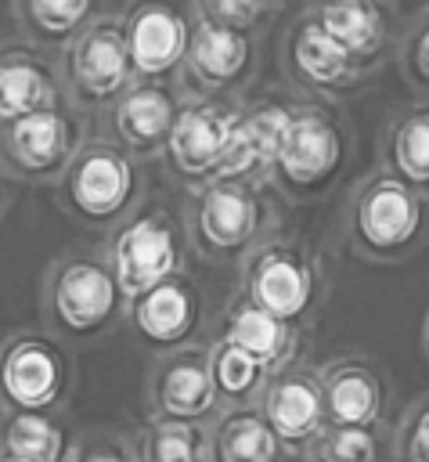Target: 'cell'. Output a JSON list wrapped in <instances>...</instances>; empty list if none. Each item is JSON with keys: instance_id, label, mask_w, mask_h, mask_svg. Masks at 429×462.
<instances>
[{"instance_id": "cell-23", "label": "cell", "mask_w": 429, "mask_h": 462, "mask_svg": "<svg viewBox=\"0 0 429 462\" xmlns=\"http://www.w3.org/2000/svg\"><path fill=\"white\" fill-rule=\"evenodd\" d=\"M220 336H227L242 350H249L270 372H281V368L296 365V354H299V328L281 321L278 314L263 310L245 292H238L224 307V332Z\"/></svg>"}, {"instance_id": "cell-39", "label": "cell", "mask_w": 429, "mask_h": 462, "mask_svg": "<svg viewBox=\"0 0 429 462\" xmlns=\"http://www.w3.org/2000/svg\"><path fill=\"white\" fill-rule=\"evenodd\" d=\"M4 415H7V408H4V397H0V419H4Z\"/></svg>"}, {"instance_id": "cell-13", "label": "cell", "mask_w": 429, "mask_h": 462, "mask_svg": "<svg viewBox=\"0 0 429 462\" xmlns=\"http://www.w3.org/2000/svg\"><path fill=\"white\" fill-rule=\"evenodd\" d=\"M260 65V32L231 29L213 18L195 14V36L187 58L177 72L184 101L202 97H242Z\"/></svg>"}, {"instance_id": "cell-1", "label": "cell", "mask_w": 429, "mask_h": 462, "mask_svg": "<svg viewBox=\"0 0 429 462\" xmlns=\"http://www.w3.org/2000/svg\"><path fill=\"white\" fill-rule=\"evenodd\" d=\"M429 235V202L389 170L357 177L342 202V238L368 263H404Z\"/></svg>"}, {"instance_id": "cell-8", "label": "cell", "mask_w": 429, "mask_h": 462, "mask_svg": "<svg viewBox=\"0 0 429 462\" xmlns=\"http://www.w3.org/2000/svg\"><path fill=\"white\" fill-rule=\"evenodd\" d=\"M76 386L65 343L47 328H18L0 343V397L7 411L61 415Z\"/></svg>"}, {"instance_id": "cell-25", "label": "cell", "mask_w": 429, "mask_h": 462, "mask_svg": "<svg viewBox=\"0 0 429 462\" xmlns=\"http://www.w3.org/2000/svg\"><path fill=\"white\" fill-rule=\"evenodd\" d=\"M285 448L260 408H224L205 426V462H285Z\"/></svg>"}, {"instance_id": "cell-27", "label": "cell", "mask_w": 429, "mask_h": 462, "mask_svg": "<svg viewBox=\"0 0 429 462\" xmlns=\"http://www.w3.org/2000/svg\"><path fill=\"white\" fill-rule=\"evenodd\" d=\"M76 437L61 415L7 411L0 419V458H32V462H68Z\"/></svg>"}, {"instance_id": "cell-35", "label": "cell", "mask_w": 429, "mask_h": 462, "mask_svg": "<svg viewBox=\"0 0 429 462\" xmlns=\"http://www.w3.org/2000/svg\"><path fill=\"white\" fill-rule=\"evenodd\" d=\"M14 180L7 177V170L0 166V220L7 217V209H11V195H14V188H11Z\"/></svg>"}, {"instance_id": "cell-38", "label": "cell", "mask_w": 429, "mask_h": 462, "mask_svg": "<svg viewBox=\"0 0 429 462\" xmlns=\"http://www.w3.org/2000/svg\"><path fill=\"white\" fill-rule=\"evenodd\" d=\"M0 462H32V458H0Z\"/></svg>"}, {"instance_id": "cell-3", "label": "cell", "mask_w": 429, "mask_h": 462, "mask_svg": "<svg viewBox=\"0 0 429 462\" xmlns=\"http://www.w3.org/2000/svg\"><path fill=\"white\" fill-rule=\"evenodd\" d=\"M184 227L191 249L209 263H242L263 238L278 235V206L249 180L216 177L187 191Z\"/></svg>"}, {"instance_id": "cell-12", "label": "cell", "mask_w": 429, "mask_h": 462, "mask_svg": "<svg viewBox=\"0 0 429 462\" xmlns=\"http://www.w3.org/2000/svg\"><path fill=\"white\" fill-rule=\"evenodd\" d=\"M87 137V116L65 101L4 126L0 166L14 184H58Z\"/></svg>"}, {"instance_id": "cell-2", "label": "cell", "mask_w": 429, "mask_h": 462, "mask_svg": "<svg viewBox=\"0 0 429 462\" xmlns=\"http://www.w3.org/2000/svg\"><path fill=\"white\" fill-rule=\"evenodd\" d=\"M43 328L61 343H97L126 318V296L101 249H68L54 256L40 285Z\"/></svg>"}, {"instance_id": "cell-16", "label": "cell", "mask_w": 429, "mask_h": 462, "mask_svg": "<svg viewBox=\"0 0 429 462\" xmlns=\"http://www.w3.org/2000/svg\"><path fill=\"white\" fill-rule=\"evenodd\" d=\"M148 415L184 426H213L224 415L209 375V346H180L151 361L148 372Z\"/></svg>"}, {"instance_id": "cell-36", "label": "cell", "mask_w": 429, "mask_h": 462, "mask_svg": "<svg viewBox=\"0 0 429 462\" xmlns=\"http://www.w3.org/2000/svg\"><path fill=\"white\" fill-rule=\"evenodd\" d=\"M422 350H425V357H429V310H425V328H422Z\"/></svg>"}, {"instance_id": "cell-30", "label": "cell", "mask_w": 429, "mask_h": 462, "mask_svg": "<svg viewBox=\"0 0 429 462\" xmlns=\"http://www.w3.org/2000/svg\"><path fill=\"white\" fill-rule=\"evenodd\" d=\"M393 433L386 426H328L321 437L314 462H382Z\"/></svg>"}, {"instance_id": "cell-28", "label": "cell", "mask_w": 429, "mask_h": 462, "mask_svg": "<svg viewBox=\"0 0 429 462\" xmlns=\"http://www.w3.org/2000/svg\"><path fill=\"white\" fill-rule=\"evenodd\" d=\"M209 375L224 408H256L274 372L227 336H216L209 343Z\"/></svg>"}, {"instance_id": "cell-14", "label": "cell", "mask_w": 429, "mask_h": 462, "mask_svg": "<svg viewBox=\"0 0 429 462\" xmlns=\"http://www.w3.org/2000/svg\"><path fill=\"white\" fill-rule=\"evenodd\" d=\"M119 22L137 79H177L195 36L191 0H126Z\"/></svg>"}, {"instance_id": "cell-22", "label": "cell", "mask_w": 429, "mask_h": 462, "mask_svg": "<svg viewBox=\"0 0 429 462\" xmlns=\"http://www.w3.org/2000/svg\"><path fill=\"white\" fill-rule=\"evenodd\" d=\"M292 105L296 97H263V101H245V116L227 159L231 180H249L256 188H267L274 180V166L292 123Z\"/></svg>"}, {"instance_id": "cell-15", "label": "cell", "mask_w": 429, "mask_h": 462, "mask_svg": "<svg viewBox=\"0 0 429 462\" xmlns=\"http://www.w3.org/2000/svg\"><path fill=\"white\" fill-rule=\"evenodd\" d=\"M260 415L281 440L288 458L314 462V451L321 437L328 433V411H324V390H321V368L314 365H288L270 375L263 397H260Z\"/></svg>"}, {"instance_id": "cell-31", "label": "cell", "mask_w": 429, "mask_h": 462, "mask_svg": "<svg viewBox=\"0 0 429 462\" xmlns=\"http://www.w3.org/2000/svg\"><path fill=\"white\" fill-rule=\"evenodd\" d=\"M397 65H400V76L404 83L422 97L429 101V4L411 18V25L400 32V43H397Z\"/></svg>"}, {"instance_id": "cell-10", "label": "cell", "mask_w": 429, "mask_h": 462, "mask_svg": "<svg viewBox=\"0 0 429 462\" xmlns=\"http://www.w3.org/2000/svg\"><path fill=\"white\" fill-rule=\"evenodd\" d=\"M242 116H245V97L184 101V108L169 130V141L162 148L166 177L187 191L224 177Z\"/></svg>"}, {"instance_id": "cell-6", "label": "cell", "mask_w": 429, "mask_h": 462, "mask_svg": "<svg viewBox=\"0 0 429 462\" xmlns=\"http://www.w3.org/2000/svg\"><path fill=\"white\" fill-rule=\"evenodd\" d=\"M101 253L130 303L137 292L173 274H184L191 242H187V227L180 213H173L159 199H144L130 217H123L108 231Z\"/></svg>"}, {"instance_id": "cell-17", "label": "cell", "mask_w": 429, "mask_h": 462, "mask_svg": "<svg viewBox=\"0 0 429 462\" xmlns=\"http://www.w3.org/2000/svg\"><path fill=\"white\" fill-rule=\"evenodd\" d=\"M180 108L184 94L173 79H137L101 116V130L108 141H115L137 162H144L151 155H162Z\"/></svg>"}, {"instance_id": "cell-34", "label": "cell", "mask_w": 429, "mask_h": 462, "mask_svg": "<svg viewBox=\"0 0 429 462\" xmlns=\"http://www.w3.org/2000/svg\"><path fill=\"white\" fill-rule=\"evenodd\" d=\"M68 462H137L133 440L115 430H90L76 437Z\"/></svg>"}, {"instance_id": "cell-19", "label": "cell", "mask_w": 429, "mask_h": 462, "mask_svg": "<svg viewBox=\"0 0 429 462\" xmlns=\"http://www.w3.org/2000/svg\"><path fill=\"white\" fill-rule=\"evenodd\" d=\"M303 11L371 76L397 54L400 14L393 0H303Z\"/></svg>"}, {"instance_id": "cell-9", "label": "cell", "mask_w": 429, "mask_h": 462, "mask_svg": "<svg viewBox=\"0 0 429 462\" xmlns=\"http://www.w3.org/2000/svg\"><path fill=\"white\" fill-rule=\"evenodd\" d=\"M65 97L83 116H105L119 94L137 83L130 47L123 36L119 11L97 14L61 54H58Z\"/></svg>"}, {"instance_id": "cell-21", "label": "cell", "mask_w": 429, "mask_h": 462, "mask_svg": "<svg viewBox=\"0 0 429 462\" xmlns=\"http://www.w3.org/2000/svg\"><path fill=\"white\" fill-rule=\"evenodd\" d=\"M328 426H386V379L361 354H339L321 365Z\"/></svg>"}, {"instance_id": "cell-29", "label": "cell", "mask_w": 429, "mask_h": 462, "mask_svg": "<svg viewBox=\"0 0 429 462\" xmlns=\"http://www.w3.org/2000/svg\"><path fill=\"white\" fill-rule=\"evenodd\" d=\"M137 462H205V430L162 419H141L130 433Z\"/></svg>"}, {"instance_id": "cell-37", "label": "cell", "mask_w": 429, "mask_h": 462, "mask_svg": "<svg viewBox=\"0 0 429 462\" xmlns=\"http://www.w3.org/2000/svg\"><path fill=\"white\" fill-rule=\"evenodd\" d=\"M267 4H270V7H274V11H278V7H292V4H296V0H267Z\"/></svg>"}, {"instance_id": "cell-18", "label": "cell", "mask_w": 429, "mask_h": 462, "mask_svg": "<svg viewBox=\"0 0 429 462\" xmlns=\"http://www.w3.org/2000/svg\"><path fill=\"white\" fill-rule=\"evenodd\" d=\"M126 321H130L137 343L144 350H151L155 357L191 346V339L202 325V289L195 285V278L187 271L173 274V278L137 292L126 303Z\"/></svg>"}, {"instance_id": "cell-5", "label": "cell", "mask_w": 429, "mask_h": 462, "mask_svg": "<svg viewBox=\"0 0 429 462\" xmlns=\"http://www.w3.org/2000/svg\"><path fill=\"white\" fill-rule=\"evenodd\" d=\"M238 267H242L238 292H245L252 303L296 325L299 332L317 321L328 296V278L314 245L278 231L263 238Z\"/></svg>"}, {"instance_id": "cell-26", "label": "cell", "mask_w": 429, "mask_h": 462, "mask_svg": "<svg viewBox=\"0 0 429 462\" xmlns=\"http://www.w3.org/2000/svg\"><path fill=\"white\" fill-rule=\"evenodd\" d=\"M97 4L101 0H11V11L25 43L61 54L101 14Z\"/></svg>"}, {"instance_id": "cell-7", "label": "cell", "mask_w": 429, "mask_h": 462, "mask_svg": "<svg viewBox=\"0 0 429 462\" xmlns=\"http://www.w3.org/2000/svg\"><path fill=\"white\" fill-rule=\"evenodd\" d=\"M346 159H350L346 119H339V112L324 101L296 97L292 123L270 184H278V191L292 202H314L335 188Z\"/></svg>"}, {"instance_id": "cell-32", "label": "cell", "mask_w": 429, "mask_h": 462, "mask_svg": "<svg viewBox=\"0 0 429 462\" xmlns=\"http://www.w3.org/2000/svg\"><path fill=\"white\" fill-rule=\"evenodd\" d=\"M389 455L393 462H429V393L404 408L400 422L393 426Z\"/></svg>"}, {"instance_id": "cell-33", "label": "cell", "mask_w": 429, "mask_h": 462, "mask_svg": "<svg viewBox=\"0 0 429 462\" xmlns=\"http://www.w3.org/2000/svg\"><path fill=\"white\" fill-rule=\"evenodd\" d=\"M191 11L220 25H231V29H245V32H260L267 18L274 14L267 0H191Z\"/></svg>"}, {"instance_id": "cell-24", "label": "cell", "mask_w": 429, "mask_h": 462, "mask_svg": "<svg viewBox=\"0 0 429 462\" xmlns=\"http://www.w3.org/2000/svg\"><path fill=\"white\" fill-rule=\"evenodd\" d=\"M379 166L429 199V101L397 108L379 134Z\"/></svg>"}, {"instance_id": "cell-11", "label": "cell", "mask_w": 429, "mask_h": 462, "mask_svg": "<svg viewBox=\"0 0 429 462\" xmlns=\"http://www.w3.org/2000/svg\"><path fill=\"white\" fill-rule=\"evenodd\" d=\"M278 65L285 83L299 97L324 105L346 101L371 79V72L342 43H335L306 11L292 14V22L285 25L278 43Z\"/></svg>"}, {"instance_id": "cell-4", "label": "cell", "mask_w": 429, "mask_h": 462, "mask_svg": "<svg viewBox=\"0 0 429 462\" xmlns=\"http://www.w3.org/2000/svg\"><path fill=\"white\" fill-rule=\"evenodd\" d=\"M54 202L76 224L112 231L144 202V170L126 148L94 134L58 177Z\"/></svg>"}, {"instance_id": "cell-20", "label": "cell", "mask_w": 429, "mask_h": 462, "mask_svg": "<svg viewBox=\"0 0 429 462\" xmlns=\"http://www.w3.org/2000/svg\"><path fill=\"white\" fill-rule=\"evenodd\" d=\"M65 101L68 97L54 54L25 40L0 43V130Z\"/></svg>"}]
</instances>
